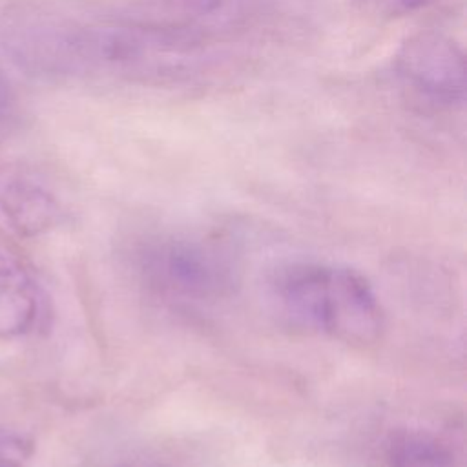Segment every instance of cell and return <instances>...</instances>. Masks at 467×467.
<instances>
[{
	"mask_svg": "<svg viewBox=\"0 0 467 467\" xmlns=\"http://www.w3.org/2000/svg\"><path fill=\"white\" fill-rule=\"evenodd\" d=\"M11 108H13L11 86H9L7 78L2 75V71H0V128L7 120V117L11 113Z\"/></svg>",
	"mask_w": 467,
	"mask_h": 467,
	"instance_id": "obj_8",
	"label": "cell"
},
{
	"mask_svg": "<svg viewBox=\"0 0 467 467\" xmlns=\"http://www.w3.org/2000/svg\"><path fill=\"white\" fill-rule=\"evenodd\" d=\"M383 467H462L452 443L423 427H396L379 445Z\"/></svg>",
	"mask_w": 467,
	"mask_h": 467,
	"instance_id": "obj_5",
	"label": "cell"
},
{
	"mask_svg": "<svg viewBox=\"0 0 467 467\" xmlns=\"http://www.w3.org/2000/svg\"><path fill=\"white\" fill-rule=\"evenodd\" d=\"M410 75L420 82V86H429L440 91H454V73L462 75V69L456 71L454 57L449 49H438L434 44L423 49V55L418 53L410 60Z\"/></svg>",
	"mask_w": 467,
	"mask_h": 467,
	"instance_id": "obj_6",
	"label": "cell"
},
{
	"mask_svg": "<svg viewBox=\"0 0 467 467\" xmlns=\"http://www.w3.org/2000/svg\"><path fill=\"white\" fill-rule=\"evenodd\" d=\"M31 454L29 438L16 431L0 429V467H27Z\"/></svg>",
	"mask_w": 467,
	"mask_h": 467,
	"instance_id": "obj_7",
	"label": "cell"
},
{
	"mask_svg": "<svg viewBox=\"0 0 467 467\" xmlns=\"http://www.w3.org/2000/svg\"><path fill=\"white\" fill-rule=\"evenodd\" d=\"M122 467H164V465H161V463H155V462L137 460V462H130V463H124Z\"/></svg>",
	"mask_w": 467,
	"mask_h": 467,
	"instance_id": "obj_9",
	"label": "cell"
},
{
	"mask_svg": "<svg viewBox=\"0 0 467 467\" xmlns=\"http://www.w3.org/2000/svg\"><path fill=\"white\" fill-rule=\"evenodd\" d=\"M137 265L148 285L179 299H219L235 283L228 255L208 241L184 235L146 241L137 252Z\"/></svg>",
	"mask_w": 467,
	"mask_h": 467,
	"instance_id": "obj_2",
	"label": "cell"
},
{
	"mask_svg": "<svg viewBox=\"0 0 467 467\" xmlns=\"http://www.w3.org/2000/svg\"><path fill=\"white\" fill-rule=\"evenodd\" d=\"M0 212L22 237H35L60 221L55 197L38 182L15 173L0 177Z\"/></svg>",
	"mask_w": 467,
	"mask_h": 467,
	"instance_id": "obj_4",
	"label": "cell"
},
{
	"mask_svg": "<svg viewBox=\"0 0 467 467\" xmlns=\"http://www.w3.org/2000/svg\"><path fill=\"white\" fill-rule=\"evenodd\" d=\"M277 310L296 327L345 345H372L385 312L370 281L358 270L321 261H294L270 279Z\"/></svg>",
	"mask_w": 467,
	"mask_h": 467,
	"instance_id": "obj_1",
	"label": "cell"
},
{
	"mask_svg": "<svg viewBox=\"0 0 467 467\" xmlns=\"http://www.w3.org/2000/svg\"><path fill=\"white\" fill-rule=\"evenodd\" d=\"M44 296L27 268L0 250V341L33 332L42 317Z\"/></svg>",
	"mask_w": 467,
	"mask_h": 467,
	"instance_id": "obj_3",
	"label": "cell"
}]
</instances>
